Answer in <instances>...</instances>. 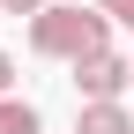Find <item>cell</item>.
<instances>
[{"label": "cell", "mask_w": 134, "mask_h": 134, "mask_svg": "<svg viewBox=\"0 0 134 134\" xmlns=\"http://www.w3.org/2000/svg\"><path fill=\"white\" fill-rule=\"evenodd\" d=\"M75 90H82V104H119V97L134 90V60H119V52L75 60Z\"/></svg>", "instance_id": "2"}, {"label": "cell", "mask_w": 134, "mask_h": 134, "mask_svg": "<svg viewBox=\"0 0 134 134\" xmlns=\"http://www.w3.org/2000/svg\"><path fill=\"white\" fill-rule=\"evenodd\" d=\"M0 134H45L37 104H23V97H0Z\"/></svg>", "instance_id": "4"}, {"label": "cell", "mask_w": 134, "mask_h": 134, "mask_svg": "<svg viewBox=\"0 0 134 134\" xmlns=\"http://www.w3.org/2000/svg\"><path fill=\"white\" fill-rule=\"evenodd\" d=\"M0 97H15V60L0 52Z\"/></svg>", "instance_id": "7"}, {"label": "cell", "mask_w": 134, "mask_h": 134, "mask_svg": "<svg viewBox=\"0 0 134 134\" xmlns=\"http://www.w3.org/2000/svg\"><path fill=\"white\" fill-rule=\"evenodd\" d=\"M97 8H104V15H112L119 30H134V0H97Z\"/></svg>", "instance_id": "5"}, {"label": "cell", "mask_w": 134, "mask_h": 134, "mask_svg": "<svg viewBox=\"0 0 134 134\" xmlns=\"http://www.w3.org/2000/svg\"><path fill=\"white\" fill-rule=\"evenodd\" d=\"M30 52L37 60H90V52H112V15L97 8H82V0H52L45 15H30Z\"/></svg>", "instance_id": "1"}, {"label": "cell", "mask_w": 134, "mask_h": 134, "mask_svg": "<svg viewBox=\"0 0 134 134\" xmlns=\"http://www.w3.org/2000/svg\"><path fill=\"white\" fill-rule=\"evenodd\" d=\"M75 134H134V112L127 104H82Z\"/></svg>", "instance_id": "3"}, {"label": "cell", "mask_w": 134, "mask_h": 134, "mask_svg": "<svg viewBox=\"0 0 134 134\" xmlns=\"http://www.w3.org/2000/svg\"><path fill=\"white\" fill-rule=\"evenodd\" d=\"M0 8H8V15H45L52 0H0Z\"/></svg>", "instance_id": "6"}, {"label": "cell", "mask_w": 134, "mask_h": 134, "mask_svg": "<svg viewBox=\"0 0 134 134\" xmlns=\"http://www.w3.org/2000/svg\"><path fill=\"white\" fill-rule=\"evenodd\" d=\"M0 15H8V8H0Z\"/></svg>", "instance_id": "8"}]
</instances>
